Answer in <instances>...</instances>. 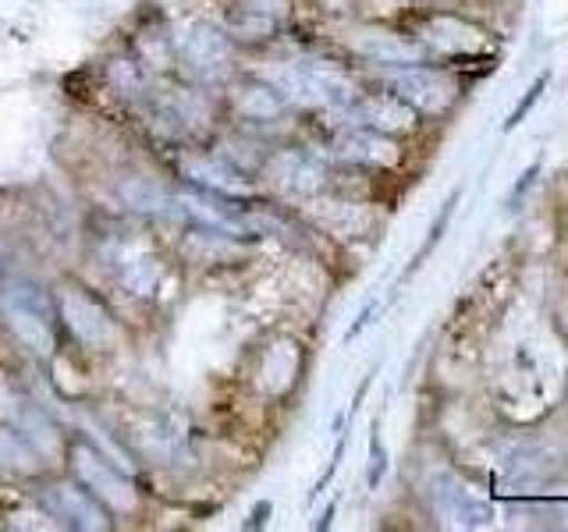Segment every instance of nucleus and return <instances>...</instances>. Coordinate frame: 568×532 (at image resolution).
Returning <instances> with one entry per match:
<instances>
[{
  "instance_id": "14",
  "label": "nucleus",
  "mask_w": 568,
  "mask_h": 532,
  "mask_svg": "<svg viewBox=\"0 0 568 532\" xmlns=\"http://www.w3.org/2000/svg\"><path fill=\"white\" fill-rule=\"evenodd\" d=\"M561 469V458L547 443H519L505 454V479L511 483H544Z\"/></svg>"
},
{
  "instance_id": "8",
  "label": "nucleus",
  "mask_w": 568,
  "mask_h": 532,
  "mask_svg": "<svg viewBox=\"0 0 568 532\" xmlns=\"http://www.w3.org/2000/svg\"><path fill=\"white\" fill-rule=\"evenodd\" d=\"M334 160L355 167H395L402 160V150L395 146V139L384 132H373L366 124H352L342 135L334 139Z\"/></svg>"
},
{
  "instance_id": "4",
  "label": "nucleus",
  "mask_w": 568,
  "mask_h": 532,
  "mask_svg": "<svg viewBox=\"0 0 568 532\" xmlns=\"http://www.w3.org/2000/svg\"><path fill=\"white\" fill-rule=\"evenodd\" d=\"M58 313L79 345L93 348V351L114 348V341H118L114 316L106 313L85 288H79V284H64V288H58Z\"/></svg>"
},
{
  "instance_id": "12",
  "label": "nucleus",
  "mask_w": 568,
  "mask_h": 532,
  "mask_svg": "<svg viewBox=\"0 0 568 532\" xmlns=\"http://www.w3.org/2000/svg\"><path fill=\"white\" fill-rule=\"evenodd\" d=\"M419 43L430 47V50H440V53H479L487 47V32L476 29L466 18H455V14H437L430 22H423L419 29Z\"/></svg>"
},
{
  "instance_id": "16",
  "label": "nucleus",
  "mask_w": 568,
  "mask_h": 532,
  "mask_svg": "<svg viewBox=\"0 0 568 532\" xmlns=\"http://www.w3.org/2000/svg\"><path fill=\"white\" fill-rule=\"evenodd\" d=\"M235 106L245 121H274L288 111V100H284L277 89L266 82V79H256V82H245L239 93H235Z\"/></svg>"
},
{
  "instance_id": "21",
  "label": "nucleus",
  "mask_w": 568,
  "mask_h": 532,
  "mask_svg": "<svg viewBox=\"0 0 568 532\" xmlns=\"http://www.w3.org/2000/svg\"><path fill=\"white\" fill-rule=\"evenodd\" d=\"M111 82H114V89L121 96H135L142 89V75H139L135 61H114L111 64Z\"/></svg>"
},
{
  "instance_id": "17",
  "label": "nucleus",
  "mask_w": 568,
  "mask_h": 532,
  "mask_svg": "<svg viewBox=\"0 0 568 532\" xmlns=\"http://www.w3.org/2000/svg\"><path fill=\"white\" fill-rule=\"evenodd\" d=\"M221 29L227 35H235V40L260 43V40H266V35H274L277 22H274V14L260 4H239V8H227Z\"/></svg>"
},
{
  "instance_id": "19",
  "label": "nucleus",
  "mask_w": 568,
  "mask_h": 532,
  "mask_svg": "<svg viewBox=\"0 0 568 532\" xmlns=\"http://www.w3.org/2000/svg\"><path fill=\"white\" fill-rule=\"evenodd\" d=\"M156 277H160V266H156V259H135V263H129V270H124V284H129L132 291H139V295H150L153 291V284H156Z\"/></svg>"
},
{
  "instance_id": "1",
  "label": "nucleus",
  "mask_w": 568,
  "mask_h": 532,
  "mask_svg": "<svg viewBox=\"0 0 568 532\" xmlns=\"http://www.w3.org/2000/svg\"><path fill=\"white\" fill-rule=\"evenodd\" d=\"M263 79L271 82L277 93L298 103V106H352L355 85L348 75L324 61H292V64H274L263 71Z\"/></svg>"
},
{
  "instance_id": "6",
  "label": "nucleus",
  "mask_w": 568,
  "mask_h": 532,
  "mask_svg": "<svg viewBox=\"0 0 568 532\" xmlns=\"http://www.w3.org/2000/svg\"><path fill=\"white\" fill-rule=\"evenodd\" d=\"M71 466H75L79 483L89 493H93L100 504H106L114 514L135 511V501H139L135 487L118 469H111V461H103L93 448H85V443H75V448H71Z\"/></svg>"
},
{
  "instance_id": "13",
  "label": "nucleus",
  "mask_w": 568,
  "mask_h": 532,
  "mask_svg": "<svg viewBox=\"0 0 568 532\" xmlns=\"http://www.w3.org/2000/svg\"><path fill=\"white\" fill-rule=\"evenodd\" d=\"M266 171H271V182L288 195H313V192H320V185H324V171H320V164L298 150L277 153L271 164H266Z\"/></svg>"
},
{
  "instance_id": "22",
  "label": "nucleus",
  "mask_w": 568,
  "mask_h": 532,
  "mask_svg": "<svg viewBox=\"0 0 568 532\" xmlns=\"http://www.w3.org/2000/svg\"><path fill=\"white\" fill-rule=\"evenodd\" d=\"M540 160H532V164L519 174V182L511 185V192H508V209H523V200L529 195V188L537 185V177H540Z\"/></svg>"
},
{
  "instance_id": "20",
  "label": "nucleus",
  "mask_w": 568,
  "mask_h": 532,
  "mask_svg": "<svg viewBox=\"0 0 568 532\" xmlns=\"http://www.w3.org/2000/svg\"><path fill=\"white\" fill-rule=\"evenodd\" d=\"M547 82H550V71H544L540 79H532L529 82V89H526V96L515 103V111L508 114V121H505V132H511V129H519V124L526 121V114L532 111V106H537V100L544 96V89H547Z\"/></svg>"
},
{
  "instance_id": "3",
  "label": "nucleus",
  "mask_w": 568,
  "mask_h": 532,
  "mask_svg": "<svg viewBox=\"0 0 568 532\" xmlns=\"http://www.w3.org/2000/svg\"><path fill=\"white\" fill-rule=\"evenodd\" d=\"M384 82L390 85V93L405 100L416 114H444L452 111V103L458 100V85L448 71L426 68V64H398L384 71Z\"/></svg>"
},
{
  "instance_id": "15",
  "label": "nucleus",
  "mask_w": 568,
  "mask_h": 532,
  "mask_svg": "<svg viewBox=\"0 0 568 532\" xmlns=\"http://www.w3.org/2000/svg\"><path fill=\"white\" fill-rule=\"evenodd\" d=\"M185 174L192 177L195 185H203L210 192H221V195H242V192H248V182L242 177V171L231 167L227 160H217V156L189 160Z\"/></svg>"
},
{
  "instance_id": "11",
  "label": "nucleus",
  "mask_w": 568,
  "mask_h": 532,
  "mask_svg": "<svg viewBox=\"0 0 568 532\" xmlns=\"http://www.w3.org/2000/svg\"><path fill=\"white\" fill-rule=\"evenodd\" d=\"M43 508L53 514V519H64V525H75V529H106V514L103 504L97 501L89 490H79L75 483H58L43 493Z\"/></svg>"
},
{
  "instance_id": "10",
  "label": "nucleus",
  "mask_w": 568,
  "mask_h": 532,
  "mask_svg": "<svg viewBox=\"0 0 568 532\" xmlns=\"http://www.w3.org/2000/svg\"><path fill=\"white\" fill-rule=\"evenodd\" d=\"M352 50L359 58L373 61V64H384V68H398V64H419L426 47L416 40H405L398 32H387V29H355L352 32Z\"/></svg>"
},
{
  "instance_id": "2",
  "label": "nucleus",
  "mask_w": 568,
  "mask_h": 532,
  "mask_svg": "<svg viewBox=\"0 0 568 532\" xmlns=\"http://www.w3.org/2000/svg\"><path fill=\"white\" fill-rule=\"evenodd\" d=\"M0 316L8 330L22 341L32 355L53 351V330H50V301L36 284L18 280L0 295Z\"/></svg>"
},
{
  "instance_id": "5",
  "label": "nucleus",
  "mask_w": 568,
  "mask_h": 532,
  "mask_svg": "<svg viewBox=\"0 0 568 532\" xmlns=\"http://www.w3.org/2000/svg\"><path fill=\"white\" fill-rule=\"evenodd\" d=\"M178 58L189 68L192 79L200 82H221L231 71V58H235V47H231V35L210 22H192L178 35Z\"/></svg>"
},
{
  "instance_id": "18",
  "label": "nucleus",
  "mask_w": 568,
  "mask_h": 532,
  "mask_svg": "<svg viewBox=\"0 0 568 532\" xmlns=\"http://www.w3.org/2000/svg\"><path fill=\"white\" fill-rule=\"evenodd\" d=\"M0 469L11 475H36L43 469V461L22 433L0 430Z\"/></svg>"
},
{
  "instance_id": "7",
  "label": "nucleus",
  "mask_w": 568,
  "mask_h": 532,
  "mask_svg": "<svg viewBox=\"0 0 568 532\" xmlns=\"http://www.w3.org/2000/svg\"><path fill=\"white\" fill-rule=\"evenodd\" d=\"M434 511L444 525H458V529H484L494 522V508L476 497L462 479L455 475H437L434 479Z\"/></svg>"
},
{
  "instance_id": "9",
  "label": "nucleus",
  "mask_w": 568,
  "mask_h": 532,
  "mask_svg": "<svg viewBox=\"0 0 568 532\" xmlns=\"http://www.w3.org/2000/svg\"><path fill=\"white\" fill-rule=\"evenodd\" d=\"M348 114H352V124H366V129L384 132V135H405L419 124V114L395 93L352 100Z\"/></svg>"
}]
</instances>
